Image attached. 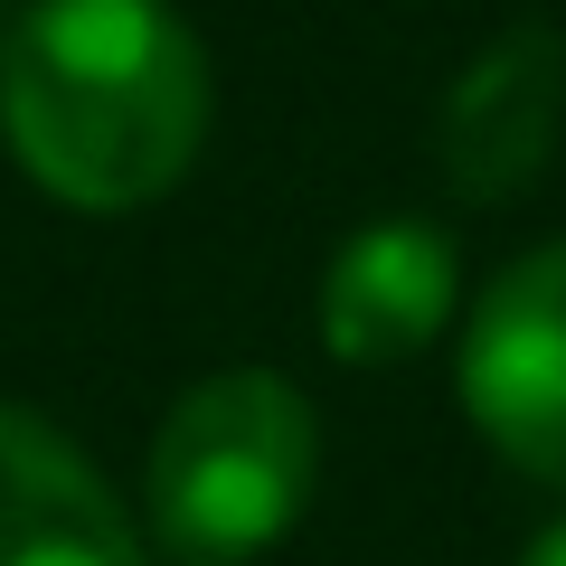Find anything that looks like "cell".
Returning a JSON list of instances; mask_svg holds the SVG:
<instances>
[{"label":"cell","mask_w":566,"mask_h":566,"mask_svg":"<svg viewBox=\"0 0 566 566\" xmlns=\"http://www.w3.org/2000/svg\"><path fill=\"white\" fill-rule=\"evenodd\" d=\"M0 133L66 208H151L208 142V57L161 0H29L0 39Z\"/></svg>","instance_id":"cell-1"},{"label":"cell","mask_w":566,"mask_h":566,"mask_svg":"<svg viewBox=\"0 0 566 566\" xmlns=\"http://www.w3.org/2000/svg\"><path fill=\"white\" fill-rule=\"evenodd\" d=\"M322 482V424L312 397L274 368H218L199 378L151 434V538L189 566H245L283 547Z\"/></svg>","instance_id":"cell-2"},{"label":"cell","mask_w":566,"mask_h":566,"mask_svg":"<svg viewBox=\"0 0 566 566\" xmlns=\"http://www.w3.org/2000/svg\"><path fill=\"white\" fill-rule=\"evenodd\" d=\"M463 406L510 472L566 491V245L520 255L463 331Z\"/></svg>","instance_id":"cell-3"},{"label":"cell","mask_w":566,"mask_h":566,"mask_svg":"<svg viewBox=\"0 0 566 566\" xmlns=\"http://www.w3.org/2000/svg\"><path fill=\"white\" fill-rule=\"evenodd\" d=\"M557 123H566V39L557 29H510L444 95L434 161H444V180L463 199H510L557 151Z\"/></svg>","instance_id":"cell-4"},{"label":"cell","mask_w":566,"mask_h":566,"mask_svg":"<svg viewBox=\"0 0 566 566\" xmlns=\"http://www.w3.org/2000/svg\"><path fill=\"white\" fill-rule=\"evenodd\" d=\"M0 566H142L104 472L29 406H0Z\"/></svg>","instance_id":"cell-5"},{"label":"cell","mask_w":566,"mask_h":566,"mask_svg":"<svg viewBox=\"0 0 566 566\" xmlns=\"http://www.w3.org/2000/svg\"><path fill=\"white\" fill-rule=\"evenodd\" d=\"M453 322V245L416 218H378L322 274V349L349 368H397Z\"/></svg>","instance_id":"cell-6"},{"label":"cell","mask_w":566,"mask_h":566,"mask_svg":"<svg viewBox=\"0 0 566 566\" xmlns=\"http://www.w3.org/2000/svg\"><path fill=\"white\" fill-rule=\"evenodd\" d=\"M520 566H566V520L557 528H538V538H528V557Z\"/></svg>","instance_id":"cell-7"},{"label":"cell","mask_w":566,"mask_h":566,"mask_svg":"<svg viewBox=\"0 0 566 566\" xmlns=\"http://www.w3.org/2000/svg\"><path fill=\"white\" fill-rule=\"evenodd\" d=\"M0 10H10V0H0Z\"/></svg>","instance_id":"cell-8"}]
</instances>
